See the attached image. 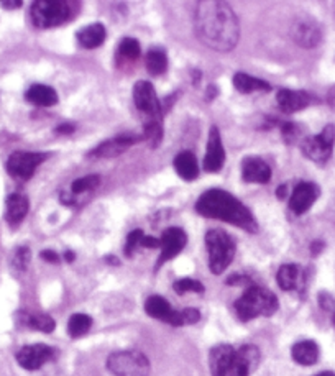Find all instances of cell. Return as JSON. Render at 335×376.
Masks as SVG:
<instances>
[{"label": "cell", "instance_id": "f6af8a7d", "mask_svg": "<svg viewBox=\"0 0 335 376\" xmlns=\"http://www.w3.org/2000/svg\"><path fill=\"white\" fill-rule=\"evenodd\" d=\"M74 258H76V256H74V253H73V252H69V250H68V252H66V253H64V260H66V261H68V263H71V261H74Z\"/></svg>", "mask_w": 335, "mask_h": 376}, {"label": "cell", "instance_id": "30bf717a", "mask_svg": "<svg viewBox=\"0 0 335 376\" xmlns=\"http://www.w3.org/2000/svg\"><path fill=\"white\" fill-rule=\"evenodd\" d=\"M15 359L22 368L28 371L40 370L50 361L56 359V350L53 347L45 344H35V345H25L17 352Z\"/></svg>", "mask_w": 335, "mask_h": 376}, {"label": "cell", "instance_id": "ba28073f", "mask_svg": "<svg viewBox=\"0 0 335 376\" xmlns=\"http://www.w3.org/2000/svg\"><path fill=\"white\" fill-rule=\"evenodd\" d=\"M134 102L141 114H145V122L163 124V107L159 104L153 84L150 81H138L134 86Z\"/></svg>", "mask_w": 335, "mask_h": 376}, {"label": "cell", "instance_id": "52a82bcc", "mask_svg": "<svg viewBox=\"0 0 335 376\" xmlns=\"http://www.w3.org/2000/svg\"><path fill=\"white\" fill-rule=\"evenodd\" d=\"M335 143V125H325L319 135L308 136L301 143L304 157L318 164H325L332 157Z\"/></svg>", "mask_w": 335, "mask_h": 376}, {"label": "cell", "instance_id": "d590c367", "mask_svg": "<svg viewBox=\"0 0 335 376\" xmlns=\"http://www.w3.org/2000/svg\"><path fill=\"white\" fill-rule=\"evenodd\" d=\"M181 317H183V326H192V324H197L201 321V312L197 311V309L187 308L181 311Z\"/></svg>", "mask_w": 335, "mask_h": 376}, {"label": "cell", "instance_id": "4dcf8cb0", "mask_svg": "<svg viewBox=\"0 0 335 376\" xmlns=\"http://www.w3.org/2000/svg\"><path fill=\"white\" fill-rule=\"evenodd\" d=\"M92 317L87 314H73L68 322V333L73 338L83 337L91 331Z\"/></svg>", "mask_w": 335, "mask_h": 376}, {"label": "cell", "instance_id": "2e32d148", "mask_svg": "<svg viewBox=\"0 0 335 376\" xmlns=\"http://www.w3.org/2000/svg\"><path fill=\"white\" fill-rule=\"evenodd\" d=\"M320 194L318 185L314 182H299L292 191V194L290 197V209L296 215H303L308 212V210L313 208L314 202L318 201V197Z\"/></svg>", "mask_w": 335, "mask_h": 376}, {"label": "cell", "instance_id": "7a4b0ae2", "mask_svg": "<svg viewBox=\"0 0 335 376\" xmlns=\"http://www.w3.org/2000/svg\"><path fill=\"white\" fill-rule=\"evenodd\" d=\"M196 210L202 217L224 220L250 233L258 232L257 220L247 205L224 189L206 191L196 202Z\"/></svg>", "mask_w": 335, "mask_h": 376}, {"label": "cell", "instance_id": "8d00e7d4", "mask_svg": "<svg viewBox=\"0 0 335 376\" xmlns=\"http://www.w3.org/2000/svg\"><path fill=\"white\" fill-rule=\"evenodd\" d=\"M281 130H283V136H285V140L287 143L294 142V140L297 138V126L294 124H290V122H287V124H283Z\"/></svg>", "mask_w": 335, "mask_h": 376}, {"label": "cell", "instance_id": "277c9868", "mask_svg": "<svg viewBox=\"0 0 335 376\" xmlns=\"http://www.w3.org/2000/svg\"><path fill=\"white\" fill-rule=\"evenodd\" d=\"M206 247L209 253V268L214 275L224 273L235 256V242L227 232L211 229L206 233Z\"/></svg>", "mask_w": 335, "mask_h": 376}, {"label": "cell", "instance_id": "ab89813d", "mask_svg": "<svg viewBox=\"0 0 335 376\" xmlns=\"http://www.w3.org/2000/svg\"><path fill=\"white\" fill-rule=\"evenodd\" d=\"M40 256L43 258L45 261L55 263V265H56V263H59V260H61V256L56 252H53V250H43V252H41Z\"/></svg>", "mask_w": 335, "mask_h": 376}, {"label": "cell", "instance_id": "e0dca14e", "mask_svg": "<svg viewBox=\"0 0 335 376\" xmlns=\"http://www.w3.org/2000/svg\"><path fill=\"white\" fill-rule=\"evenodd\" d=\"M225 163V150L222 145V136L217 126H211L207 150L204 157V169L207 173H219Z\"/></svg>", "mask_w": 335, "mask_h": 376}, {"label": "cell", "instance_id": "bcb514c9", "mask_svg": "<svg viewBox=\"0 0 335 376\" xmlns=\"http://www.w3.org/2000/svg\"><path fill=\"white\" fill-rule=\"evenodd\" d=\"M315 376H335V373H332V371H322V373H319Z\"/></svg>", "mask_w": 335, "mask_h": 376}, {"label": "cell", "instance_id": "6da1fadb", "mask_svg": "<svg viewBox=\"0 0 335 376\" xmlns=\"http://www.w3.org/2000/svg\"><path fill=\"white\" fill-rule=\"evenodd\" d=\"M196 33L202 45L227 53L240 40L238 18L229 3L220 0H204L196 6Z\"/></svg>", "mask_w": 335, "mask_h": 376}, {"label": "cell", "instance_id": "8fae6325", "mask_svg": "<svg viewBox=\"0 0 335 376\" xmlns=\"http://www.w3.org/2000/svg\"><path fill=\"white\" fill-rule=\"evenodd\" d=\"M159 242H162V245H159V250H162V253H159L157 270H159V268H162L166 261L176 258L179 253L184 250V247H186V243H187V235L183 229L169 227L164 230L162 238H159Z\"/></svg>", "mask_w": 335, "mask_h": 376}, {"label": "cell", "instance_id": "d6986e66", "mask_svg": "<svg viewBox=\"0 0 335 376\" xmlns=\"http://www.w3.org/2000/svg\"><path fill=\"white\" fill-rule=\"evenodd\" d=\"M242 178L245 182L266 185L271 180V168L265 159L258 157H247L242 161Z\"/></svg>", "mask_w": 335, "mask_h": 376}, {"label": "cell", "instance_id": "9c48e42d", "mask_svg": "<svg viewBox=\"0 0 335 376\" xmlns=\"http://www.w3.org/2000/svg\"><path fill=\"white\" fill-rule=\"evenodd\" d=\"M48 154L46 153H31V152H15L10 154L7 161L8 175L15 180L27 181L35 175V169L41 163L46 161Z\"/></svg>", "mask_w": 335, "mask_h": 376}, {"label": "cell", "instance_id": "836d02e7", "mask_svg": "<svg viewBox=\"0 0 335 376\" xmlns=\"http://www.w3.org/2000/svg\"><path fill=\"white\" fill-rule=\"evenodd\" d=\"M31 260V253L27 247L17 248L12 256V268L18 273H23L28 268V263Z\"/></svg>", "mask_w": 335, "mask_h": 376}, {"label": "cell", "instance_id": "9a60e30c", "mask_svg": "<svg viewBox=\"0 0 335 376\" xmlns=\"http://www.w3.org/2000/svg\"><path fill=\"white\" fill-rule=\"evenodd\" d=\"M145 311L150 317L166 322L169 326L174 327L183 326L181 311H174L171 304H169L164 298H162V296H150L145 303Z\"/></svg>", "mask_w": 335, "mask_h": 376}, {"label": "cell", "instance_id": "d4e9b609", "mask_svg": "<svg viewBox=\"0 0 335 376\" xmlns=\"http://www.w3.org/2000/svg\"><path fill=\"white\" fill-rule=\"evenodd\" d=\"M25 99L31 104L38 107H53L58 104L59 97L58 92L53 87L45 86V84H35L25 92Z\"/></svg>", "mask_w": 335, "mask_h": 376}, {"label": "cell", "instance_id": "cb8c5ba5", "mask_svg": "<svg viewBox=\"0 0 335 376\" xmlns=\"http://www.w3.org/2000/svg\"><path fill=\"white\" fill-rule=\"evenodd\" d=\"M28 209H30V202L20 192H13L7 197V210L6 219L10 225H18L23 219L27 217Z\"/></svg>", "mask_w": 335, "mask_h": 376}, {"label": "cell", "instance_id": "c3c4849f", "mask_svg": "<svg viewBox=\"0 0 335 376\" xmlns=\"http://www.w3.org/2000/svg\"><path fill=\"white\" fill-rule=\"evenodd\" d=\"M334 326H335V314H334Z\"/></svg>", "mask_w": 335, "mask_h": 376}, {"label": "cell", "instance_id": "4316f807", "mask_svg": "<svg viewBox=\"0 0 335 376\" xmlns=\"http://www.w3.org/2000/svg\"><path fill=\"white\" fill-rule=\"evenodd\" d=\"M18 322L20 326L31 328V331H38L45 333H51L55 331L56 322L55 319L48 314H33V312H20L18 314Z\"/></svg>", "mask_w": 335, "mask_h": 376}, {"label": "cell", "instance_id": "8992f818", "mask_svg": "<svg viewBox=\"0 0 335 376\" xmlns=\"http://www.w3.org/2000/svg\"><path fill=\"white\" fill-rule=\"evenodd\" d=\"M107 368L114 376H150V360L136 350H120L108 355Z\"/></svg>", "mask_w": 335, "mask_h": 376}, {"label": "cell", "instance_id": "603a6c76", "mask_svg": "<svg viewBox=\"0 0 335 376\" xmlns=\"http://www.w3.org/2000/svg\"><path fill=\"white\" fill-rule=\"evenodd\" d=\"M106 36H107V31L102 23H91V25H86L76 33L78 43L81 45L83 48H87V50L99 48V46L104 45Z\"/></svg>", "mask_w": 335, "mask_h": 376}, {"label": "cell", "instance_id": "ac0fdd59", "mask_svg": "<svg viewBox=\"0 0 335 376\" xmlns=\"http://www.w3.org/2000/svg\"><path fill=\"white\" fill-rule=\"evenodd\" d=\"M278 106L285 114H296V112L304 110L315 101V97L311 92L306 91H292V89H280L276 94Z\"/></svg>", "mask_w": 335, "mask_h": 376}, {"label": "cell", "instance_id": "ee69618b", "mask_svg": "<svg viewBox=\"0 0 335 376\" xmlns=\"http://www.w3.org/2000/svg\"><path fill=\"white\" fill-rule=\"evenodd\" d=\"M2 7L3 8H18V7H22V2H3L2 3Z\"/></svg>", "mask_w": 335, "mask_h": 376}, {"label": "cell", "instance_id": "5bb4252c", "mask_svg": "<svg viewBox=\"0 0 335 376\" xmlns=\"http://www.w3.org/2000/svg\"><path fill=\"white\" fill-rule=\"evenodd\" d=\"M259 363V350L255 345H243L235 350L230 361L229 376H250Z\"/></svg>", "mask_w": 335, "mask_h": 376}, {"label": "cell", "instance_id": "b9f144b4", "mask_svg": "<svg viewBox=\"0 0 335 376\" xmlns=\"http://www.w3.org/2000/svg\"><path fill=\"white\" fill-rule=\"evenodd\" d=\"M324 247H325V245H324V242L315 240V242L313 243V245H311V253H313L314 256H315V255H319V253L324 250Z\"/></svg>", "mask_w": 335, "mask_h": 376}, {"label": "cell", "instance_id": "484cf974", "mask_svg": "<svg viewBox=\"0 0 335 376\" xmlns=\"http://www.w3.org/2000/svg\"><path fill=\"white\" fill-rule=\"evenodd\" d=\"M319 345L314 340H303L297 342V344L291 349V356L296 363L303 366L315 365L319 360Z\"/></svg>", "mask_w": 335, "mask_h": 376}, {"label": "cell", "instance_id": "74e56055", "mask_svg": "<svg viewBox=\"0 0 335 376\" xmlns=\"http://www.w3.org/2000/svg\"><path fill=\"white\" fill-rule=\"evenodd\" d=\"M319 305L324 309V311H332V309L335 308V299L329 293H320Z\"/></svg>", "mask_w": 335, "mask_h": 376}, {"label": "cell", "instance_id": "f546056e", "mask_svg": "<svg viewBox=\"0 0 335 376\" xmlns=\"http://www.w3.org/2000/svg\"><path fill=\"white\" fill-rule=\"evenodd\" d=\"M145 63L152 76H162L168 69V56L162 48H152L146 53Z\"/></svg>", "mask_w": 335, "mask_h": 376}, {"label": "cell", "instance_id": "1f68e13d", "mask_svg": "<svg viewBox=\"0 0 335 376\" xmlns=\"http://www.w3.org/2000/svg\"><path fill=\"white\" fill-rule=\"evenodd\" d=\"M117 53H119V58L122 61L131 63V61H136L140 58V55H141L140 43L135 38H124L120 41Z\"/></svg>", "mask_w": 335, "mask_h": 376}, {"label": "cell", "instance_id": "7bdbcfd3", "mask_svg": "<svg viewBox=\"0 0 335 376\" xmlns=\"http://www.w3.org/2000/svg\"><path fill=\"white\" fill-rule=\"evenodd\" d=\"M276 196L280 197V199H285V197L287 196V186L286 185H281L280 187L276 189Z\"/></svg>", "mask_w": 335, "mask_h": 376}, {"label": "cell", "instance_id": "e575fe53", "mask_svg": "<svg viewBox=\"0 0 335 376\" xmlns=\"http://www.w3.org/2000/svg\"><path fill=\"white\" fill-rule=\"evenodd\" d=\"M143 230L136 229L134 230V232H130L129 235H127V242H125V255L127 256H134V253L136 248L140 247V242L141 238H143Z\"/></svg>", "mask_w": 335, "mask_h": 376}, {"label": "cell", "instance_id": "7c38bea8", "mask_svg": "<svg viewBox=\"0 0 335 376\" xmlns=\"http://www.w3.org/2000/svg\"><path fill=\"white\" fill-rule=\"evenodd\" d=\"M138 140H143V136H134V135H119L115 138L107 140V142L99 143L96 148L91 150L87 153V158L91 159H101V158H115L122 154L127 150L134 147V145L138 142Z\"/></svg>", "mask_w": 335, "mask_h": 376}, {"label": "cell", "instance_id": "7dc6e473", "mask_svg": "<svg viewBox=\"0 0 335 376\" xmlns=\"http://www.w3.org/2000/svg\"><path fill=\"white\" fill-rule=\"evenodd\" d=\"M46 376H63V375H59V373H56V375H46Z\"/></svg>", "mask_w": 335, "mask_h": 376}, {"label": "cell", "instance_id": "4fadbf2b", "mask_svg": "<svg viewBox=\"0 0 335 376\" xmlns=\"http://www.w3.org/2000/svg\"><path fill=\"white\" fill-rule=\"evenodd\" d=\"M291 38L303 48H314L322 40V31L311 18H297L291 27Z\"/></svg>", "mask_w": 335, "mask_h": 376}, {"label": "cell", "instance_id": "44dd1931", "mask_svg": "<svg viewBox=\"0 0 335 376\" xmlns=\"http://www.w3.org/2000/svg\"><path fill=\"white\" fill-rule=\"evenodd\" d=\"M235 349L229 344L215 345L209 354V366L212 376H229V368Z\"/></svg>", "mask_w": 335, "mask_h": 376}, {"label": "cell", "instance_id": "60d3db41", "mask_svg": "<svg viewBox=\"0 0 335 376\" xmlns=\"http://www.w3.org/2000/svg\"><path fill=\"white\" fill-rule=\"evenodd\" d=\"M56 131H58V133H64V135H69V133H73L74 131V125L73 124H63V125H59L58 129H56Z\"/></svg>", "mask_w": 335, "mask_h": 376}, {"label": "cell", "instance_id": "f1b7e54d", "mask_svg": "<svg viewBox=\"0 0 335 376\" xmlns=\"http://www.w3.org/2000/svg\"><path fill=\"white\" fill-rule=\"evenodd\" d=\"M235 89L242 94H252L255 91H270L271 86L263 79H258L255 76H250L247 73H237L232 79Z\"/></svg>", "mask_w": 335, "mask_h": 376}, {"label": "cell", "instance_id": "83f0119b", "mask_svg": "<svg viewBox=\"0 0 335 376\" xmlns=\"http://www.w3.org/2000/svg\"><path fill=\"white\" fill-rule=\"evenodd\" d=\"M174 169L184 181H194L199 176V168H197V161L194 153L191 152H181L174 158Z\"/></svg>", "mask_w": 335, "mask_h": 376}, {"label": "cell", "instance_id": "f35d334b", "mask_svg": "<svg viewBox=\"0 0 335 376\" xmlns=\"http://www.w3.org/2000/svg\"><path fill=\"white\" fill-rule=\"evenodd\" d=\"M159 245H162V242H159L158 238L148 237V235H143V238H141V242H140V247H145V248H157Z\"/></svg>", "mask_w": 335, "mask_h": 376}, {"label": "cell", "instance_id": "3957f363", "mask_svg": "<svg viewBox=\"0 0 335 376\" xmlns=\"http://www.w3.org/2000/svg\"><path fill=\"white\" fill-rule=\"evenodd\" d=\"M235 314L242 322L253 321L257 317H271L276 314L280 303L270 289L259 286H248L242 298L235 303Z\"/></svg>", "mask_w": 335, "mask_h": 376}, {"label": "cell", "instance_id": "d6a6232c", "mask_svg": "<svg viewBox=\"0 0 335 376\" xmlns=\"http://www.w3.org/2000/svg\"><path fill=\"white\" fill-rule=\"evenodd\" d=\"M173 289L176 294H186V293H197V294H202L206 291L204 284L201 283V281L197 280H191V278H183V280H178L174 281L173 284Z\"/></svg>", "mask_w": 335, "mask_h": 376}, {"label": "cell", "instance_id": "5b68a950", "mask_svg": "<svg viewBox=\"0 0 335 376\" xmlns=\"http://www.w3.org/2000/svg\"><path fill=\"white\" fill-rule=\"evenodd\" d=\"M30 17L36 28L48 30L68 22L73 17V7L66 0H38L31 3Z\"/></svg>", "mask_w": 335, "mask_h": 376}, {"label": "cell", "instance_id": "7402d4cb", "mask_svg": "<svg viewBox=\"0 0 335 376\" xmlns=\"http://www.w3.org/2000/svg\"><path fill=\"white\" fill-rule=\"evenodd\" d=\"M99 186H101V178L96 175L79 178V180L71 182V187L68 192L61 194V202L66 205L76 204L78 197L87 194V192H92L94 189H97Z\"/></svg>", "mask_w": 335, "mask_h": 376}, {"label": "cell", "instance_id": "ffe728a7", "mask_svg": "<svg viewBox=\"0 0 335 376\" xmlns=\"http://www.w3.org/2000/svg\"><path fill=\"white\" fill-rule=\"evenodd\" d=\"M276 281L283 291H297L299 293L306 288V273L299 265L287 263L278 270Z\"/></svg>", "mask_w": 335, "mask_h": 376}]
</instances>
